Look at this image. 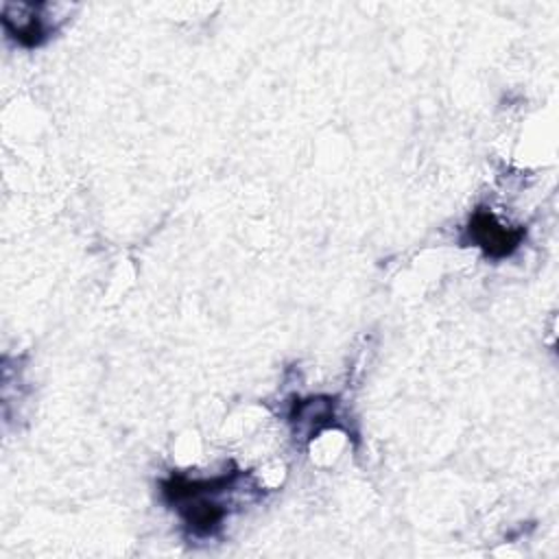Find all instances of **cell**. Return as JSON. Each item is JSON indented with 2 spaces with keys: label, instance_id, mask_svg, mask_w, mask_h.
<instances>
[{
  "label": "cell",
  "instance_id": "cell-2",
  "mask_svg": "<svg viewBox=\"0 0 559 559\" xmlns=\"http://www.w3.org/2000/svg\"><path fill=\"white\" fill-rule=\"evenodd\" d=\"M524 227H509L496 218L491 210H474L465 225V242L478 247L487 258L502 260L509 258L524 240Z\"/></svg>",
  "mask_w": 559,
  "mask_h": 559
},
{
  "label": "cell",
  "instance_id": "cell-3",
  "mask_svg": "<svg viewBox=\"0 0 559 559\" xmlns=\"http://www.w3.org/2000/svg\"><path fill=\"white\" fill-rule=\"evenodd\" d=\"M48 4L37 2V4H26V2H7L2 7L0 22L11 39H15L24 48H37L41 46L48 37L52 26L46 24V15L41 13Z\"/></svg>",
  "mask_w": 559,
  "mask_h": 559
},
{
  "label": "cell",
  "instance_id": "cell-1",
  "mask_svg": "<svg viewBox=\"0 0 559 559\" xmlns=\"http://www.w3.org/2000/svg\"><path fill=\"white\" fill-rule=\"evenodd\" d=\"M242 472H229L214 478H188L173 474L162 480L164 500L179 513L183 524L197 537H210L227 515V493L236 489Z\"/></svg>",
  "mask_w": 559,
  "mask_h": 559
}]
</instances>
